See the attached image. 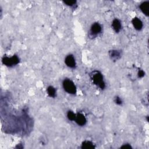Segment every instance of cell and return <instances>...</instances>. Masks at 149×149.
<instances>
[{"label":"cell","mask_w":149,"mask_h":149,"mask_svg":"<svg viewBox=\"0 0 149 149\" xmlns=\"http://www.w3.org/2000/svg\"><path fill=\"white\" fill-rule=\"evenodd\" d=\"M109 55L111 59H113L114 61H116L120 58L121 52L120 51L116 50V49H112V50H111L109 51Z\"/></svg>","instance_id":"10"},{"label":"cell","mask_w":149,"mask_h":149,"mask_svg":"<svg viewBox=\"0 0 149 149\" xmlns=\"http://www.w3.org/2000/svg\"><path fill=\"white\" fill-rule=\"evenodd\" d=\"M2 62L6 66L12 67L17 65L19 63V58L16 55H14L11 57L4 56L2 59Z\"/></svg>","instance_id":"3"},{"label":"cell","mask_w":149,"mask_h":149,"mask_svg":"<svg viewBox=\"0 0 149 149\" xmlns=\"http://www.w3.org/2000/svg\"><path fill=\"white\" fill-rule=\"evenodd\" d=\"M144 75H145V72L143 70L139 69V71H138V73H137L138 77L139 78H142L144 76Z\"/></svg>","instance_id":"16"},{"label":"cell","mask_w":149,"mask_h":149,"mask_svg":"<svg viewBox=\"0 0 149 149\" xmlns=\"http://www.w3.org/2000/svg\"><path fill=\"white\" fill-rule=\"evenodd\" d=\"M120 148H132V146H131V145L130 144H128V143H126V144H123L121 147H120Z\"/></svg>","instance_id":"17"},{"label":"cell","mask_w":149,"mask_h":149,"mask_svg":"<svg viewBox=\"0 0 149 149\" xmlns=\"http://www.w3.org/2000/svg\"><path fill=\"white\" fill-rule=\"evenodd\" d=\"M76 114H75L73 111H69L67 113V117L69 120L71 121H74L75 118H76Z\"/></svg>","instance_id":"13"},{"label":"cell","mask_w":149,"mask_h":149,"mask_svg":"<svg viewBox=\"0 0 149 149\" xmlns=\"http://www.w3.org/2000/svg\"><path fill=\"white\" fill-rule=\"evenodd\" d=\"M63 3L69 6L72 7L76 5L77 1H63Z\"/></svg>","instance_id":"14"},{"label":"cell","mask_w":149,"mask_h":149,"mask_svg":"<svg viewBox=\"0 0 149 149\" xmlns=\"http://www.w3.org/2000/svg\"><path fill=\"white\" fill-rule=\"evenodd\" d=\"M132 24H133V27H134V29L136 30L140 31L143 29V23L142 21L139 18H138L137 17H134L132 20Z\"/></svg>","instance_id":"8"},{"label":"cell","mask_w":149,"mask_h":149,"mask_svg":"<svg viewBox=\"0 0 149 149\" xmlns=\"http://www.w3.org/2000/svg\"><path fill=\"white\" fill-rule=\"evenodd\" d=\"M139 8L142 13L146 16H149V1H144L139 5Z\"/></svg>","instance_id":"7"},{"label":"cell","mask_w":149,"mask_h":149,"mask_svg":"<svg viewBox=\"0 0 149 149\" xmlns=\"http://www.w3.org/2000/svg\"><path fill=\"white\" fill-rule=\"evenodd\" d=\"M91 80L94 84L99 87L101 89H104L105 87V83L104 81V78L102 73L99 71H94L91 74Z\"/></svg>","instance_id":"1"},{"label":"cell","mask_w":149,"mask_h":149,"mask_svg":"<svg viewBox=\"0 0 149 149\" xmlns=\"http://www.w3.org/2000/svg\"><path fill=\"white\" fill-rule=\"evenodd\" d=\"M65 63L66 65V66L70 68L74 69L76 68V61L74 56L72 54H69L66 56L65 59Z\"/></svg>","instance_id":"4"},{"label":"cell","mask_w":149,"mask_h":149,"mask_svg":"<svg viewBox=\"0 0 149 149\" xmlns=\"http://www.w3.org/2000/svg\"><path fill=\"white\" fill-rule=\"evenodd\" d=\"M62 86L64 90L68 94L74 95L77 92L76 87L74 83L69 79H65L62 82Z\"/></svg>","instance_id":"2"},{"label":"cell","mask_w":149,"mask_h":149,"mask_svg":"<svg viewBox=\"0 0 149 149\" xmlns=\"http://www.w3.org/2000/svg\"><path fill=\"white\" fill-rule=\"evenodd\" d=\"M112 27L116 33H119L122 29V24L118 19H115L112 22Z\"/></svg>","instance_id":"9"},{"label":"cell","mask_w":149,"mask_h":149,"mask_svg":"<svg viewBox=\"0 0 149 149\" xmlns=\"http://www.w3.org/2000/svg\"><path fill=\"white\" fill-rule=\"evenodd\" d=\"M95 147V145L93 144V143L88 140L84 141L81 143V148L82 149H90V148H94Z\"/></svg>","instance_id":"11"},{"label":"cell","mask_w":149,"mask_h":149,"mask_svg":"<svg viewBox=\"0 0 149 149\" xmlns=\"http://www.w3.org/2000/svg\"><path fill=\"white\" fill-rule=\"evenodd\" d=\"M102 31V27L101 24L97 22L94 23L90 28V34L92 36H97Z\"/></svg>","instance_id":"5"},{"label":"cell","mask_w":149,"mask_h":149,"mask_svg":"<svg viewBox=\"0 0 149 149\" xmlns=\"http://www.w3.org/2000/svg\"><path fill=\"white\" fill-rule=\"evenodd\" d=\"M47 94L49 97H52V98H55L56 97V90L55 88H54L52 86H49L47 87Z\"/></svg>","instance_id":"12"},{"label":"cell","mask_w":149,"mask_h":149,"mask_svg":"<svg viewBox=\"0 0 149 149\" xmlns=\"http://www.w3.org/2000/svg\"><path fill=\"white\" fill-rule=\"evenodd\" d=\"M74 121L79 126H80L85 125L87 122V120L85 116L81 113H77L76 114Z\"/></svg>","instance_id":"6"},{"label":"cell","mask_w":149,"mask_h":149,"mask_svg":"<svg viewBox=\"0 0 149 149\" xmlns=\"http://www.w3.org/2000/svg\"><path fill=\"white\" fill-rule=\"evenodd\" d=\"M114 101H115V102L117 105H122V100L121 98L119 97V96H116V97H115Z\"/></svg>","instance_id":"15"}]
</instances>
